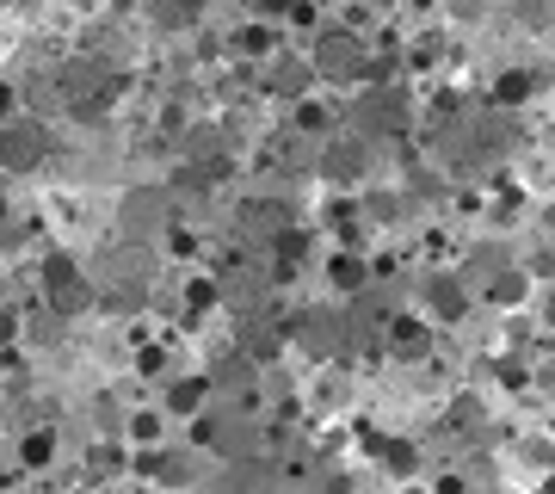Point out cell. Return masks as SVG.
<instances>
[{
    "label": "cell",
    "mask_w": 555,
    "mask_h": 494,
    "mask_svg": "<svg viewBox=\"0 0 555 494\" xmlns=\"http://www.w3.org/2000/svg\"><path fill=\"white\" fill-rule=\"evenodd\" d=\"M50 149V136L44 130H0V161L7 167H31V161H44Z\"/></svg>",
    "instance_id": "cell-1"
},
{
    "label": "cell",
    "mask_w": 555,
    "mask_h": 494,
    "mask_svg": "<svg viewBox=\"0 0 555 494\" xmlns=\"http://www.w3.org/2000/svg\"><path fill=\"white\" fill-rule=\"evenodd\" d=\"M432 297H438V309H444V315H463V297H457V285H432Z\"/></svg>",
    "instance_id": "cell-3"
},
{
    "label": "cell",
    "mask_w": 555,
    "mask_h": 494,
    "mask_svg": "<svg viewBox=\"0 0 555 494\" xmlns=\"http://www.w3.org/2000/svg\"><path fill=\"white\" fill-rule=\"evenodd\" d=\"M525 93H531V75H506L500 81V99H525Z\"/></svg>",
    "instance_id": "cell-5"
},
{
    "label": "cell",
    "mask_w": 555,
    "mask_h": 494,
    "mask_svg": "<svg viewBox=\"0 0 555 494\" xmlns=\"http://www.w3.org/2000/svg\"><path fill=\"white\" fill-rule=\"evenodd\" d=\"M321 50H327V56H321L327 75H358V68H364V56H358V44H352V38H327Z\"/></svg>",
    "instance_id": "cell-2"
},
{
    "label": "cell",
    "mask_w": 555,
    "mask_h": 494,
    "mask_svg": "<svg viewBox=\"0 0 555 494\" xmlns=\"http://www.w3.org/2000/svg\"><path fill=\"white\" fill-rule=\"evenodd\" d=\"M7 105H13V93H7V87H0V118H7Z\"/></svg>",
    "instance_id": "cell-7"
},
{
    "label": "cell",
    "mask_w": 555,
    "mask_h": 494,
    "mask_svg": "<svg viewBox=\"0 0 555 494\" xmlns=\"http://www.w3.org/2000/svg\"><path fill=\"white\" fill-rule=\"evenodd\" d=\"M259 7H266V13H278V7H290V0H259Z\"/></svg>",
    "instance_id": "cell-6"
},
{
    "label": "cell",
    "mask_w": 555,
    "mask_h": 494,
    "mask_svg": "<svg viewBox=\"0 0 555 494\" xmlns=\"http://www.w3.org/2000/svg\"><path fill=\"white\" fill-rule=\"evenodd\" d=\"M25 457H31V464H50V433H31L25 439Z\"/></svg>",
    "instance_id": "cell-4"
}]
</instances>
